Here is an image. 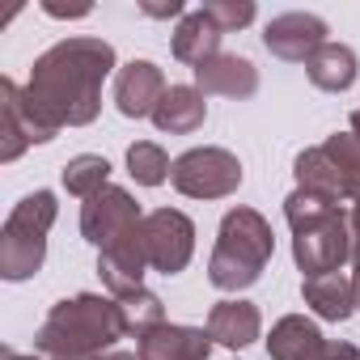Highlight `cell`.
<instances>
[{
	"mask_svg": "<svg viewBox=\"0 0 360 360\" xmlns=\"http://www.w3.org/2000/svg\"><path fill=\"white\" fill-rule=\"evenodd\" d=\"M110 72H115V47L110 43L64 39L34 60L26 102L51 136L60 127H85L102 110V81Z\"/></svg>",
	"mask_w": 360,
	"mask_h": 360,
	"instance_id": "obj_1",
	"label": "cell"
},
{
	"mask_svg": "<svg viewBox=\"0 0 360 360\" xmlns=\"http://www.w3.org/2000/svg\"><path fill=\"white\" fill-rule=\"evenodd\" d=\"M123 335H131L123 305L115 297L81 292L72 301L51 305V314L34 335V347L51 360H98Z\"/></svg>",
	"mask_w": 360,
	"mask_h": 360,
	"instance_id": "obj_2",
	"label": "cell"
},
{
	"mask_svg": "<svg viewBox=\"0 0 360 360\" xmlns=\"http://www.w3.org/2000/svg\"><path fill=\"white\" fill-rule=\"evenodd\" d=\"M284 217L292 225V259L305 271V280L309 276H330L352 259L356 242H352V221H347L343 208H335V204L297 187L284 200Z\"/></svg>",
	"mask_w": 360,
	"mask_h": 360,
	"instance_id": "obj_3",
	"label": "cell"
},
{
	"mask_svg": "<svg viewBox=\"0 0 360 360\" xmlns=\"http://www.w3.org/2000/svg\"><path fill=\"white\" fill-rule=\"evenodd\" d=\"M271 225L255 212V208H233L225 212L221 221V233H217V250L208 259V280L221 288V292H242L250 288L267 259H271Z\"/></svg>",
	"mask_w": 360,
	"mask_h": 360,
	"instance_id": "obj_4",
	"label": "cell"
},
{
	"mask_svg": "<svg viewBox=\"0 0 360 360\" xmlns=\"http://www.w3.org/2000/svg\"><path fill=\"white\" fill-rule=\"evenodd\" d=\"M56 212L60 208H56L51 191H34L9 212L5 229H0V276L5 280L39 276V267L47 259V233L56 225Z\"/></svg>",
	"mask_w": 360,
	"mask_h": 360,
	"instance_id": "obj_5",
	"label": "cell"
},
{
	"mask_svg": "<svg viewBox=\"0 0 360 360\" xmlns=\"http://www.w3.org/2000/svg\"><path fill=\"white\" fill-rule=\"evenodd\" d=\"M169 183H174V191H183L191 200H225L242 187V161L229 148L204 144L174 161Z\"/></svg>",
	"mask_w": 360,
	"mask_h": 360,
	"instance_id": "obj_6",
	"label": "cell"
},
{
	"mask_svg": "<svg viewBox=\"0 0 360 360\" xmlns=\"http://www.w3.org/2000/svg\"><path fill=\"white\" fill-rule=\"evenodd\" d=\"M144 255L161 276H178L195 255V225L178 208H157L144 217Z\"/></svg>",
	"mask_w": 360,
	"mask_h": 360,
	"instance_id": "obj_7",
	"label": "cell"
},
{
	"mask_svg": "<svg viewBox=\"0 0 360 360\" xmlns=\"http://www.w3.org/2000/svg\"><path fill=\"white\" fill-rule=\"evenodd\" d=\"M140 221H144V217H140L136 200H131L123 187H106V191H98L94 200H85V208H81V233H85V242H94L98 250H106L110 242H119L123 233H131Z\"/></svg>",
	"mask_w": 360,
	"mask_h": 360,
	"instance_id": "obj_8",
	"label": "cell"
},
{
	"mask_svg": "<svg viewBox=\"0 0 360 360\" xmlns=\"http://www.w3.org/2000/svg\"><path fill=\"white\" fill-rule=\"evenodd\" d=\"M51 131L34 119L26 89L18 81H0V161H18L30 144H47Z\"/></svg>",
	"mask_w": 360,
	"mask_h": 360,
	"instance_id": "obj_9",
	"label": "cell"
},
{
	"mask_svg": "<svg viewBox=\"0 0 360 360\" xmlns=\"http://www.w3.org/2000/svg\"><path fill=\"white\" fill-rule=\"evenodd\" d=\"M263 47H267L276 60L305 64L318 47H326V22H322L318 13H280V18L267 22Z\"/></svg>",
	"mask_w": 360,
	"mask_h": 360,
	"instance_id": "obj_10",
	"label": "cell"
},
{
	"mask_svg": "<svg viewBox=\"0 0 360 360\" xmlns=\"http://www.w3.org/2000/svg\"><path fill=\"white\" fill-rule=\"evenodd\" d=\"M165 77L148 60H131L115 72V106L123 119H153L157 102L165 98Z\"/></svg>",
	"mask_w": 360,
	"mask_h": 360,
	"instance_id": "obj_11",
	"label": "cell"
},
{
	"mask_svg": "<svg viewBox=\"0 0 360 360\" xmlns=\"http://www.w3.org/2000/svg\"><path fill=\"white\" fill-rule=\"evenodd\" d=\"M212 335L200 326H178L161 322L140 335V360H208Z\"/></svg>",
	"mask_w": 360,
	"mask_h": 360,
	"instance_id": "obj_12",
	"label": "cell"
},
{
	"mask_svg": "<svg viewBox=\"0 0 360 360\" xmlns=\"http://www.w3.org/2000/svg\"><path fill=\"white\" fill-rule=\"evenodd\" d=\"M195 89L208 98V94H221V98H250L259 89V68L246 60V56H212L208 64L195 68Z\"/></svg>",
	"mask_w": 360,
	"mask_h": 360,
	"instance_id": "obj_13",
	"label": "cell"
},
{
	"mask_svg": "<svg viewBox=\"0 0 360 360\" xmlns=\"http://www.w3.org/2000/svg\"><path fill=\"white\" fill-rule=\"evenodd\" d=\"M208 335H212V343H221V347H250L255 339H259V330H263V318H259V309L250 305V301H238V297H229V301H217L212 305V314H208V326H204Z\"/></svg>",
	"mask_w": 360,
	"mask_h": 360,
	"instance_id": "obj_14",
	"label": "cell"
},
{
	"mask_svg": "<svg viewBox=\"0 0 360 360\" xmlns=\"http://www.w3.org/2000/svg\"><path fill=\"white\" fill-rule=\"evenodd\" d=\"M204 119H208V102L195 85H169L153 110V123L169 136H191L204 127Z\"/></svg>",
	"mask_w": 360,
	"mask_h": 360,
	"instance_id": "obj_15",
	"label": "cell"
},
{
	"mask_svg": "<svg viewBox=\"0 0 360 360\" xmlns=\"http://www.w3.org/2000/svg\"><path fill=\"white\" fill-rule=\"evenodd\" d=\"M292 174H297V187H301V191H309V195H318V200H326V204H335V208H339L343 200H352L347 178H343L339 165L326 157V148H305V153L297 157Z\"/></svg>",
	"mask_w": 360,
	"mask_h": 360,
	"instance_id": "obj_16",
	"label": "cell"
},
{
	"mask_svg": "<svg viewBox=\"0 0 360 360\" xmlns=\"http://www.w3.org/2000/svg\"><path fill=\"white\" fill-rule=\"evenodd\" d=\"M174 60L178 64H191V72L200 68V64H208L212 56H221V30H217V22L204 13V9H195V13H187L183 22L174 26Z\"/></svg>",
	"mask_w": 360,
	"mask_h": 360,
	"instance_id": "obj_17",
	"label": "cell"
},
{
	"mask_svg": "<svg viewBox=\"0 0 360 360\" xmlns=\"http://www.w3.org/2000/svg\"><path fill=\"white\" fill-rule=\"evenodd\" d=\"M267 352H271V360H318V356L326 352V339H322V330H318L309 318L288 314V318H280V322L271 326Z\"/></svg>",
	"mask_w": 360,
	"mask_h": 360,
	"instance_id": "obj_18",
	"label": "cell"
},
{
	"mask_svg": "<svg viewBox=\"0 0 360 360\" xmlns=\"http://www.w3.org/2000/svg\"><path fill=\"white\" fill-rule=\"evenodd\" d=\"M356 72H360L356 51L343 47V43H326V47H318V51L305 60V77H309L314 89H322V94H347V89L356 85Z\"/></svg>",
	"mask_w": 360,
	"mask_h": 360,
	"instance_id": "obj_19",
	"label": "cell"
},
{
	"mask_svg": "<svg viewBox=\"0 0 360 360\" xmlns=\"http://www.w3.org/2000/svg\"><path fill=\"white\" fill-rule=\"evenodd\" d=\"M301 297H305V305H309L318 318H326V322H343V318H352V309H356V288H352V276H343V271L309 276V280L301 284Z\"/></svg>",
	"mask_w": 360,
	"mask_h": 360,
	"instance_id": "obj_20",
	"label": "cell"
},
{
	"mask_svg": "<svg viewBox=\"0 0 360 360\" xmlns=\"http://www.w3.org/2000/svg\"><path fill=\"white\" fill-rule=\"evenodd\" d=\"M64 187H68V195H77V200H94L98 191L110 187V161L98 157V153L72 157V161L64 165Z\"/></svg>",
	"mask_w": 360,
	"mask_h": 360,
	"instance_id": "obj_21",
	"label": "cell"
},
{
	"mask_svg": "<svg viewBox=\"0 0 360 360\" xmlns=\"http://www.w3.org/2000/svg\"><path fill=\"white\" fill-rule=\"evenodd\" d=\"M169 169H174V161L165 157V148L157 140H136L127 148V174L136 178L140 187H161L169 178Z\"/></svg>",
	"mask_w": 360,
	"mask_h": 360,
	"instance_id": "obj_22",
	"label": "cell"
},
{
	"mask_svg": "<svg viewBox=\"0 0 360 360\" xmlns=\"http://www.w3.org/2000/svg\"><path fill=\"white\" fill-rule=\"evenodd\" d=\"M322 148H326V157L339 165V174L347 178V187H352V195H356V191H360V140H356L352 131H335Z\"/></svg>",
	"mask_w": 360,
	"mask_h": 360,
	"instance_id": "obj_23",
	"label": "cell"
},
{
	"mask_svg": "<svg viewBox=\"0 0 360 360\" xmlns=\"http://www.w3.org/2000/svg\"><path fill=\"white\" fill-rule=\"evenodd\" d=\"M204 13L217 22V30H221V34L246 30V26L255 22V5H250V0H208Z\"/></svg>",
	"mask_w": 360,
	"mask_h": 360,
	"instance_id": "obj_24",
	"label": "cell"
},
{
	"mask_svg": "<svg viewBox=\"0 0 360 360\" xmlns=\"http://www.w3.org/2000/svg\"><path fill=\"white\" fill-rule=\"evenodd\" d=\"M140 13H144V18H157V22H169V18L183 22V18H187L183 0H140Z\"/></svg>",
	"mask_w": 360,
	"mask_h": 360,
	"instance_id": "obj_25",
	"label": "cell"
},
{
	"mask_svg": "<svg viewBox=\"0 0 360 360\" xmlns=\"http://www.w3.org/2000/svg\"><path fill=\"white\" fill-rule=\"evenodd\" d=\"M94 5H56V0H43V13L51 18H89Z\"/></svg>",
	"mask_w": 360,
	"mask_h": 360,
	"instance_id": "obj_26",
	"label": "cell"
},
{
	"mask_svg": "<svg viewBox=\"0 0 360 360\" xmlns=\"http://www.w3.org/2000/svg\"><path fill=\"white\" fill-rule=\"evenodd\" d=\"M318 360H360V352H356L352 343H326V352H322Z\"/></svg>",
	"mask_w": 360,
	"mask_h": 360,
	"instance_id": "obj_27",
	"label": "cell"
},
{
	"mask_svg": "<svg viewBox=\"0 0 360 360\" xmlns=\"http://www.w3.org/2000/svg\"><path fill=\"white\" fill-rule=\"evenodd\" d=\"M347 221H352V242H356V250H360V195L352 200V217H347Z\"/></svg>",
	"mask_w": 360,
	"mask_h": 360,
	"instance_id": "obj_28",
	"label": "cell"
},
{
	"mask_svg": "<svg viewBox=\"0 0 360 360\" xmlns=\"http://www.w3.org/2000/svg\"><path fill=\"white\" fill-rule=\"evenodd\" d=\"M352 288H356V309H360V250H352Z\"/></svg>",
	"mask_w": 360,
	"mask_h": 360,
	"instance_id": "obj_29",
	"label": "cell"
},
{
	"mask_svg": "<svg viewBox=\"0 0 360 360\" xmlns=\"http://www.w3.org/2000/svg\"><path fill=\"white\" fill-rule=\"evenodd\" d=\"M98 360H140V352H115V347H110V352H102Z\"/></svg>",
	"mask_w": 360,
	"mask_h": 360,
	"instance_id": "obj_30",
	"label": "cell"
},
{
	"mask_svg": "<svg viewBox=\"0 0 360 360\" xmlns=\"http://www.w3.org/2000/svg\"><path fill=\"white\" fill-rule=\"evenodd\" d=\"M352 136L360 140V110H352Z\"/></svg>",
	"mask_w": 360,
	"mask_h": 360,
	"instance_id": "obj_31",
	"label": "cell"
},
{
	"mask_svg": "<svg viewBox=\"0 0 360 360\" xmlns=\"http://www.w3.org/2000/svg\"><path fill=\"white\" fill-rule=\"evenodd\" d=\"M0 360H34V356H18V352H9V347H5V356H0Z\"/></svg>",
	"mask_w": 360,
	"mask_h": 360,
	"instance_id": "obj_32",
	"label": "cell"
}]
</instances>
